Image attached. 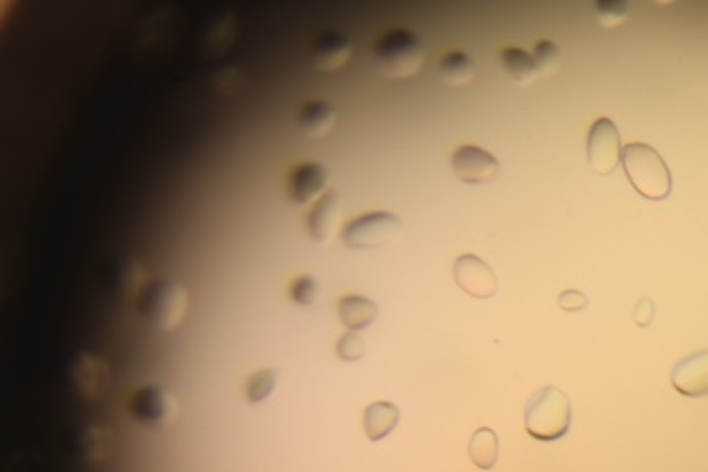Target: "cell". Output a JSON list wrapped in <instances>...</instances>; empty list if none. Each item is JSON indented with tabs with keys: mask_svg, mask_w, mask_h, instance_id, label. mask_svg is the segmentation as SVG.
<instances>
[{
	"mask_svg": "<svg viewBox=\"0 0 708 472\" xmlns=\"http://www.w3.org/2000/svg\"><path fill=\"white\" fill-rule=\"evenodd\" d=\"M187 303V290L174 280H152L136 295L138 315L160 333L176 331L185 317Z\"/></svg>",
	"mask_w": 708,
	"mask_h": 472,
	"instance_id": "1",
	"label": "cell"
},
{
	"mask_svg": "<svg viewBox=\"0 0 708 472\" xmlns=\"http://www.w3.org/2000/svg\"><path fill=\"white\" fill-rule=\"evenodd\" d=\"M425 59L421 40L406 28L384 32L372 46V63L380 75L408 79L419 73Z\"/></svg>",
	"mask_w": 708,
	"mask_h": 472,
	"instance_id": "2",
	"label": "cell"
},
{
	"mask_svg": "<svg viewBox=\"0 0 708 472\" xmlns=\"http://www.w3.org/2000/svg\"><path fill=\"white\" fill-rule=\"evenodd\" d=\"M524 425L535 441H559L571 427V400L555 386L539 388L526 406Z\"/></svg>",
	"mask_w": 708,
	"mask_h": 472,
	"instance_id": "3",
	"label": "cell"
},
{
	"mask_svg": "<svg viewBox=\"0 0 708 472\" xmlns=\"http://www.w3.org/2000/svg\"><path fill=\"white\" fill-rule=\"evenodd\" d=\"M624 172L634 189L649 201H663L671 193V172L657 150L632 142L622 150Z\"/></svg>",
	"mask_w": 708,
	"mask_h": 472,
	"instance_id": "4",
	"label": "cell"
},
{
	"mask_svg": "<svg viewBox=\"0 0 708 472\" xmlns=\"http://www.w3.org/2000/svg\"><path fill=\"white\" fill-rule=\"evenodd\" d=\"M402 219L388 211H372L351 219L343 231L341 240L353 250H368L384 246L402 235Z\"/></svg>",
	"mask_w": 708,
	"mask_h": 472,
	"instance_id": "5",
	"label": "cell"
},
{
	"mask_svg": "<svg viewBox=\"0 0 708 472\" xmlns=\"http://www.w3.org/2000/svg\"><path fill=\"white\" fill-rule=\"evenodd\" d=\"M128 413L140 425L168 427L177 417L176 396L160 384L142 386L132 392L128 400Z\"/></svg>",
	"mask_w": 708,
	"mask_h": 472,
	"instance_id": "6",
	"label": "cell"
},
{
	"mask_svg": "<svg viewBox=\"0 0 708 472\" xmlns=\"http://www.w3.org/2000/svg\"><path fill=\"white\" fill-rule=\"evenodd\" d=\"M622 142L616 124L610 118H598L589 130L587 156L590 168L598 176L612 174L622 162Z\"/></svg>",
	"mask_w": 708,
	"mask_h": 472,
	"instance_id": "7",
	"label": "cell"
},
{
	"mask_svg": "<svg viewBox=\"0 0 708 472\" xmlns=\"http://www.w3.org/2000/svg\"><path fill=\"white\" fill-rule=\"evenodd\" d=\"M327 168L319 162L295 164L286 177V193L295 207H307L327 193Z\"/></svg>",
	"mask_w": 708,
	"mask_h": 472,
	"instance_id": "8",
	"label": "cell"
},
{
	"mask_svg": "<svg viewBox=\"0 0 708 472\" xmlns=\"http://www.w3.org/2000/svg\"><path fill=\"white\" fill-rule=\"evenodd\" d=\"M453 278L465 294L476 299H490L498 292L494 270L474 254H461L453 264Z\"/></svg>",
	"mask_w": 708,
	"mask_h": 472,
	"instance_id": "9",
	"label": "cell"
},
{
	"mask_svg": "<svg viewBox=\"0 0 708 472\" xmlns=\"http://www.w3.org/2000/svg\"><path fill=\"white\" fill-rule=\"evenodd\" d=\"M451 168L455 176L471 185H482L496 179L500 172L498 160L484 148L461 146L451 156Z\"/></svg>",
	"mask_w": 708,
	"mask_h": 472,
	"instance_id": "10",
	"label": "cell"
},
{
	"mask_svg": "<svg viewBox=\"0 0 708 472\" xmlns=\"http://www.w3.org/2000/svg\"><path fill=\"white\" fill-rule=\"evenodd\" d=\"M341 223V197L335 189H327V193L313 203L305 217L307 235L317 244H327L339 229Z\"/></svg>",
	"mask_w": 708,
	"mask_h": 472,
	"instance_id": "11",
	"label": "cell"
},
{
	"mask_svg": "<svg viewBox=\"0 0 708 472\" xmlns=\"http://www.w3.org/2000/svg\"><path fill=\"white\" fill-rule=\"evenodd\" d=\"M353 58V42L335 30L321 32L309 48L311 65L317 71H337Z\"/></svg>",
	"mask_w": 708,
	"mask_h": 472,
	"instance_id": "12",
	"label": "cell"
},
{
	"mask_svg": "<svg viewBox=\"0 0 708 472\" xmlns=\"http://www.w3.org/2000/svg\"><path fill=\"white\" fill-rule=\"evenodd\" d=\"M671 384L685 398L708 396V351H699L677 362L671 372Z\"/></svg>",
	"mask_w": 708,
	"mask_h": 472,
	"instance_id": "13",
	"label": "cell"
},
{
	"mask_svg": "<svg viewBox=\"0 0 708 472\" xmlns=\"http://www.w3.org/2000/svg\"><path fill=\"white\" fill-rule=\"evenodd\" d=\"M71 380L83 398L97 400L109 384V366L99 356L77 354L71 364Z\"/></svg>",
	"mask_w": 708,
	"mask_h": 472,
	"instance_id": "14",
	"label": "cell"
},
{
	"mask_svg": "<svg viewBox=\"0 0 708 472\" xmlns=\"http://www.w3.org/2000/svg\"><path fill=\"white\" fill-rule=\"evenodd\" d=\"M295 124L299 132H303L307 138L319 140L333 132L337 124V113L325 101H307L297 109Z\"/></svg>",
	"mask_w": 708,
	"mask_h": 472,
	"instance_id": "15",
	"label": "cell"
},
{
	"mask_svg": "<svg viewBox=\"0 0 708 472\" xmlns=\"http://www.w3.org/2000/svg\"><path fill=\"white\" fill-rule=\"evenodd\" d=\"M337 313L341 323L347 327V331H360L368 327L376 315H378V305L364 297V295H343L337 305Z\"/></svg>",
	"mask_w": 708,
	"mask_h": 472,
	"instance_id": "16",
	"label": "cell"
},
{
	"mask_svg": "<svg viewBox=\"0 0 708 472\" xmlns=\"http://www.w3.org/2000/svg\"><path fill=\"white\" fill-rule=\"evenodd\" d=\"M400 421V410L392 402H374L364 410V433L370 441H382Z\"/></svg>",
	"mask_w": 708,
	"mask_h": 472,
	"instance_id": "17",
	"label": "cell"
},
{
	"mask_svg": "<svg viewBox=\"0 0 708 472\" xmlns=\"http://www.w3.org/2000/svg\"><path fill=\"white\" fill-rule=\"evenodd\" d=\"M500 63H502L504 71L508 73L510 81L518 87H528L531 83H535L539 77V71L535 67V61L531 58V54L520 50V48L502 50Z\"/></svg>",
	"mask_w": 708,
	"mask_h": 472,
	"instance_id": "18",
	"label": "cell"
},
{
	"mask_svg": "<svg viewBox=\"0 0 708 472\" xmlns=\"http://www.w3.org/2000/svg\"><path fill=\"white\" fill-rule=\"evenodd\" d=\"M437 73L441 83L449 87H461L474 79L476 67L474 61L463 52H449L437 63Z\"/></svg>",
	"mask_w": 708,
	"mask_h": 472,
	"instance_id": "19",
	"label": "cell"
},
{
	"mask_svg": "<svg viewBox=\"0 0 708 472\" xmlns=\"http://www.w3.org/2000/svg\"><path fill=\"white\" fill-rule=\"evenodd\" d=\"M498 435L490 427H480L472 433L471 443H469V457L472 463L482 469L490 471L496 461H498Z\"/></svg>",
	"mask_w": 708,
	"mask_h": 472,
	"instance_id": "20",
	"label": "cell"
},
{
	"mask_svg": "<svg viewBox=\"0 0 708 472\" xmlns=\"http://www.w3.org/2000/svg\"><path fill=\"white\" fill-rule=\"evenodd\" d=\"M278 386V370L276 368H260L248 376L244 384V398L250 404H260L274 394Z\"/></svg>",
	"mask_w": 708,
	"mask_h": 472,
	"instance_id": "21",
	"label": "cell"
},
{
	"mask_svg": "<svg viewBox=\"0 0 708 472\" xmlns=\"http://www.w3.org/2000/svg\"><path fill=\"white\" fill-rule=\"evenodd\" d=\"M113 445V433L93 427L89 431H85L81 447H83V455L89 463H99L109 455V449Z\"/></svg>",
	"mask_w": 708,
	"mask_h": 472,
	"instance_id": "22",
	"label": "cell"
},
{
	"mask_svg": "<svg viewBox=\"0 0 708 472\" xmlns=\"http://www.w3.org/2000/svg\"><path fill=\"white\" fill-rule=\"evenodd\" d=\"M630 4L626 0H598L594 2V18L604 28H616L626 22Z\"/></svg>",
	"mask_w": 708,
	"mask_h": 472,
	"instance_id": "23",
	"label": "cell"
},
{
	"mask_svg": "<svg viewBox=\"0 0 708 472\" xmlns=\"http://www.w3.org/2000/svg\"><path fill=\"white\" fill-rule=\"evenodd\" d=\"M288 295L294 301L295 305H303V307H311L317 303L319 299V284L313 276L309 274H301L290 282Z\"/></svg>",
	"mask_w": 708,
	"mask_h": 472,
	"instance_id": "24",
	"label": "cell"
},
{
	"mask_svg": "<svg viewBox=\"0 0 708 472\" xmlns=\"http://www.w3.org/2000/svg\"><path fill=\"white\" fill-rule=\"evenodd\" d=\"M531 58L535 61V67L539 71V75H553L559 67L561 54L557 50V46L551 40H541L533 46Z\"/></svg>",
	"mask_w": 708,
	"mask_h": 472,
	"instance_id": "25",
	"label": "cell"
},
{
	"mask_svg": "<svg viewBox=\"0 0 708 472\" xmlns=\"http://www.w3.org/2000/svg\"><path fill=\"white\" fill-rule=\"evenodd\" d=\"M364 339L354 333V331H349L345 333L339 341H337V356L345 362H354L358 358L364 356Z\"/></svg>",
	"mask_w": 708,
	"mask_h": 472,
	"instance_id": "26",
	"label": "cell"
},
{
	"mask_svg": "<svg viewBox=\"0 0 708 472\" xmlns=\"http://www.w3.org/2000/svg\"><path fill=\"white\" fill-rule=\"evenodd\" d=\"M589 305V299L587 295L583 292H577V290H567L563 294L559 295V307L567 313H577V311H583L585 307Z\"/></svg>",
	"mask_w": 708,
	"mask_h": 472,
	"instance_id": "27",
	"label": "cell"
},
{
	"mask_svg": "<svg viewBox=\"0 0 708 472\" xmlns=\"http://www.w3.org/2000/svg\"><path fill=\"white\" fill-rule=\"evenodd\" d=\"M651 317H653V303H651V299L644 297L634 307V321L640 327H648L649 323H651Z\"/></svg>",
	"mask_w": 708,
	"mask_h": 472,
	"instance_id": "28",
	"label": "cell"
}]
</instances>
